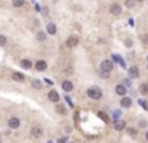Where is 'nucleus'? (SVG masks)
<instances>
[{
  "label": "nucleus",
  "instance_id": "1",
  "mask_svg": "<svg viewBox=\"0 0 148 143\" xmlns=\"http://www.w3.org/2000/svg\"><path fill=\"white\" fill-rule=\"evenodd\" d=\"M86 94H88V97H89V99L99 100L100 97H102V89H100L99 86H93V88H89L86 91Z\"/></svg>",
  "mask_w": 148,
  "mask_h": 143
},
{
  "label": "nucleus",
  "instance_id": "2",
  "mask_svg": "<svg viewBox=\"0 0 148 143\" xmlns=\"http://www.w3.org/2000/svg\"><path fill=\"white\" fill-rule=\"evenodd\" d=\"M112 70H113V62H112V61H102V62H100V72H102V73L110 75Z\"/></svg>",
  "mask_w": 148,
  "mask_h": 143
},
{
  "label": "nucleus",
  "instance_id": "3",
  "mask_svg": "<svg viewBox=\"0 0 148 143\" xmlns=\"http://www.w3.org/2000/svg\"><path fill=\"white\" fill-rule=\"evenodd\" d=\"M110 13L113 14V16H121V13H123L121 5L120 3H112L110 5Z\"/></svg>",
  "mask_w": 148,
  "mask_h": 143
},
{
  "label": "nucleus",
  "instance_id": "4",
  "mask_svg": "<svg viewBox=\"0 0 148 143\" xmlns=\"http://www.w3.org/2000/svg\"><path fill=\"white\" fill-rule=\"evenodd\" d=\"M19 126H21L19 118H10L8 119V127H10V129H18Z\"/></svg>",
  "mask_w": 148,
  "mask_h": 143
},
{
  "label": "nucleus",
  "instance_id": "5",
  "mask_svg": "<svg viewBox=\"0 0 148 143\" xmlns=\"http://www.w3.org/2000/svg\"><path fill=\"white\" fill-rule=\"evenodd\" d=\"M30 135L34 137V138H40L41 135H43V130H41V127H37V126H34L30 129Z\"/></svg>",
  "mask_w": 148,
  "mask_h": 143
},
{
  "label": "nucleus",
  "instance_id": "6",
  "mask_svg": "<svg viewBox=\"0 0 148 143\" xmlns=\"http://www.w3.org/2000/svg\"><path fill=\"white\" fill-rule=\"evenodd\" d=\"M115 92H116L120 97H124L126 95V92H128V88L124 84H116V88H115Z\"/></svg>",
  "mask_w": 148,
  "mask_h": 143
},
{
  "label": "nucleus",
  "instance_id": "7",
  "mask_svg": "<svg viewBox=\"0 0 148 143\" xmlns=\"http://www.w3.org/2000/svg\"><path fill=\"white\" fill-rule=\"evenodd\" d=\"M121 107H123V108H131L132 107V99L131 97H126V95L121 97Z\"/></svg>",
  "mask_w": 148,
  "mask_h": 143
},
{
  "label": "nucleus",
  "instance_id": "8",
  "mask_svg": "<svg viewBox=\"0 0 148 143\" xmlns=\"http://www.w3.org/2000/svg\"><path fill=\"white\" fill-rule=\"evenodd\" d=\"M11 78H13V81H18V83L26 81V76L22 75V73H19V72H13V73H11Z\"/></svg>",
  "mask_w": 148,
  "mask_h": 143
},
{
  "label": "nucleus",
  "instance_id": "9",
  "mask_svg": "<svg viewBox=\"0 0 148 143\" xmlns=\"http://www.w3.org/2000/svg\"><path fill=\"white\" fill-rule=\"evenodd\" d=\"M46 68H48V64H46L45 61H37V62H35V70H38V72H45Z\"/></svg>",
  "mask_w": 148,
  "mask_h": 143
},
{
  "label": "nucleus",
  "instance_id": "10",
  "mask_svg": "<svg viewBox=\"0 0 148 143\" xmlns=\"http://www.w3.org/2000/svg\"><path fill=\"white\" fill-rule=\"evenodd\" d=\"M78 37H75V35H72V37H69L67 38V46L69 48H75L76 45H78Z\"/></svg>",
  "mask_w": 148,
  "mask_h": 143
},
{
  "label": "nucleus",
  "instance_id": "11",
  "mask_svg": "<svg viewBox=\"0 0 148 143\" xmlns=\"http://www.w3.org/2000/svg\"><path fill=\"white\" fill-rule=\"evenodd\" d=\"M62 89L66 92H70L73 89V83L70 81V80H64V81H62Z\"/></svg>",
  "mask_w": 148,
  "mask_h": 143
},
{
  "label": "nucleus",
  "instance_id": "12",
  "mask_svg": "<svg viewBox=\"0 0 148 143\" xmlns=\"http://www.w3.org/2000/svg\"><path fill=\"white\" fill-rule=\"evenodd\" d=\"M48 99L51 100V102L57 103V102H59V94H57L56 91H49V92H48Z\"/></svg>",
  "mask_w": 148,
  "mask_h": 143
},
{
  "label": "nucleus",
  "instance_id": "13",
  "mask_svg": "<svg viewBox=\"0 0 148 143\" xmlns=\"http://www.w3.org/2000/svg\"><path fill=\"white\" fill-rule=\"evenodd\" d=\"M139 75H140V72H139V68L135 67V65L129 67V76H131V78H137Z\"/></svg>",
  "mask_w": 148,
  "mask_h": 143
},
{
  "label": "nucleus",
  "instance_id": "14",
  "mask_svg": "<svg viewBox=\"0 0 148 143\" xmlns=\"http://www.w3.org/2000/svg\"><path fill=\"white\" fill-rule=\"evenodd\" d=\"M124 127H126V123H124L123 119H116L115 121V129L116 130H123Z\"/></svg>",
  "mask_w": 148,
  "mask_h": 143
},
{
  "label": "nucleus",
  "instance_id": "15",
  "mask_svg": "<svg viewBox=\"0 0 148 143\" xmlns=\"http://www.w3.org/2000/svg\"><path fill=\"white\" fill-rule=\"evenodd\" d=\"M11 3L14 8H22L26 5V0H11Z\"/></svg>",
  "mask_w": 148,
  "mask_h": 143
},
{
  "label": "nucleus",
  "instance_id": "16",
  "mask_svg": "<svg viewBox=\"0 0 148 143\" xmlns=\"http://www.w3.org/2000/svg\"><path fill=\"white\" fill-rule=\"evenodd\" d=\"M139 92H140L142 95H147V94H148V83H143V84H140V88H139Z\"/></svg>",
  "mask_w": 148,
  "mask_h": 143
},
{
  "label": "nucleus",
  "instance_id": "17",
  "mask_svg": "<svg viewBox=\"0 0 148 143\" xmlns=\"http://www.w3.org/2000/svg\"><path fill=\"white\" fill-rule=\"evenodd\" d=\"M21 67H22V68H30L32 62L29 61V59H22V61H21Z\"/></svg>",
  "mask_w": 148,
  "mask_h": 143
},
{
  "label": "nucleus",
  "instance_id": "18",
  "mask_svg": "<svg viewBox=\"0 0 148 143\" xmlns=\"http://www.w3.org/2000/svg\"><path fill=\"white\" fill-rule=\"evenodd\" d=\"M56 111L59 113V115H66L67 113V108L64 105H56Z\"/></svg>",
  "mask_w": 148,
  "mask_h": 143
},
{
  "label": "nucleus",
  "instance_id": "19",
  "mask_svg": "<svg viewBox=\"0 0 148 143\" xmlns=\"http://www.w3.org/2000/svg\"><path fill=\"white\" fill-rule=\"evenodd\" d=\"M41 86L43 84H41L40 80H32V88L34 89H41Z\"/></svg>",
  "mask_w": 148,
  "mask_h": 143
},
{
  "label": "nucleus",
  "instance_id": "20",
  "mask_svg": "<svg viewBox=\"0 0 148 143\" xmlns=\"http://www.w3.org/2000/svg\"><path fill=\"white\" fill-rule=\"evenodd\" d=\"M46 30H48V34L54 35L56 34V26L54 24H48V26H46Z\"/></svg>",
  "mask_w": 148,
  "mask_h": 143
},
{
  "label": "nucleus",
  "instance_id": "21",
  "mask_svg": "<svg viewBox=\"0 0 148 143\" xmlns=\"http://www.w3.org/2000/svg\"><path fill=\"white\" fill-rule=\"evenodd\" d=\"M97 115H99V118H102V121H105V123H108V121H110V118H108V116L105 115L103 111H99Z\"/></svg>",
  "mask_w": 148,
  "mask_h": 143
},
{
  "label": "nucleus",
  "instance_id": "22",
  "mask_svg": "<svg viewBox=\"0 0 148 143\" xmlns=\"http://www.w3.org/2000/svg\"><path fill=\"white\" fill-rule=\"evenodd\" d=\"M128 134L132 137H137V129H134V127H128Z\"/></svg>",
  "mask_w": 148,
  "mask_h": 143
},
{
  "label": "nucleus",
  "instance_id": "23",
  "mask_svg": "<svg viewBox=\"0 0 148 143\" xmlns=\"http://www.w3.org/2000/svg\"><path fill=\"white\" fill-rule=\"evenodd\" d=\"M124 5H126L128 8H132L135 5V0H126V2H124Z\"/></svg>",
  "mask_w": 148,
  "mask_h": 143
},
{
  "label": "nucleus",
  "instance_id": "24",
  "mask_svg": "<svg viewBox=\"0 0 148 143\" xmlns=\"http://www.w3.org/2000/svg\"><path fill=\"white\" fill-rule=\"evenodd\" d=\"M3 45H7V38L3 35H0V46H3Z\"/></svg>",
  "mask_w": 148,
  "mask_h": 143
},
{
  "label": "nucleus",
  "instance_id": "25",
  "mask_svg": "<svg viewBox=\"0 0 148 143\" xmlns=\"http://www.w3.org/2000/svg\"><path fill=\"white\" fill-rule=\"evenodd\" d=\"M140 105L143 110H148V102H145V100H140Z\"/></svg>",
  "mask_w": 148,
  "mask_h": 143
},
{
  "label": "nucleus",
  "instance_id": "26",
  "mask_svg": "<svg viewBox=\"0 0 148 143\" xmlns=\"http://www.w3.org/2000/svg\"><path fill=\"white\" fill-rule=\"evenodd\" d=\"M142 43L148 45V35H142Z\"/></svg>",
  "mask_w": 148,
  "mask_h": 143
},
{
  "label": "nucleus",
  "instance_id": "27",
  "mask_svg": "<svg viewBox=\"0 0 148 143\" xmlns=\"http://www.w3.org/2000/svg\"><path fill=\"white\" fill-rule=\"evenodd\" d=\"M57 143H67V137H61V138L57 140Z\"/></svg>",
  "mask_w": 148,
  "mask_h": 143
},
{
  "label": "nucleus",
  "instance_id": "28",
  "mask_svg": "<svg viewBox=\"0 0 148 143\" xmlns=\"http://www.w3.org/2000/svg\"><path fill=\"white\" fill-rule=\"evenodd\" d=\"M37 38H38V40H41V41H43V40H45V34H41V32H40V34L37 35Z\"/></svg>",
  "mask_w": 148,
  "mask_h": 143
},
{
  "label": "nucleus",
  "instance_id": "29",
  "mask_svg": "<svg viewBox=\"0 0 148 143\" xmlns=\"http://www.w3.org/2000/svg\"><path fill=\"white\" fill-rule=\"evenodd\" d=\"M124 86H126V88H128V86H131V80H129V78L124 80Z\"/></svg>",
  "mask_w": 148,
  "mask_h": 143
},
{
  "label": "nucleus",
  "instance_id": "30",
  "mask_svg": "<svg viewBox=\"0 0 148 143\" xmlns=\"http://www.w3.org/2000/svg\"><path fill=\"white\" fill-rule=\"evenodd\" d=\"M145 138H147V142H148V130L145 132Z\"/></svg>",
  "mask_w": 148,
  "mask_h": 143
},
{
  "label": "nucleus",
  "instance_id": "31",
  "mask_svg": "<svg viewBox=\"0 0 148 143\" xmlns=\"http://www.w3.org/2000/svg\"><path fill=\"white\" fill-rule=\"evenodd\" d=\"M135 2H145V0H135Z\"/></svg>",
  "mask_w": 148,
  "mask_h": 143
},
{
  "label": "nucleus",
  "instance_id": "32",
  "mask_svg": "<svg viewBox=\"0 0 148 143\" xmlns=\"http://www.w3.org/2000/svg\"><path fill=\"white\" fill-rule=\"evenodd\" d=\"M147 62H148V57H147Z\"/></svg>",
  "mask_w": 148,
  "mask_h": 143
},
{
  "label": "nucleus",
  "instance_id": "33",
  "mask_svg": "<svg viewBox=\"0 0 148 143\" xmlns=\"http://www.w3.org/2000/svg\"><path fill=\"white\" fill-rule=\"evenodd\" d=\"M0 143H2V142H0Z\"/></svg>",
  "mask_w": 148,
  "mask_h": 143
}]
</instances>
